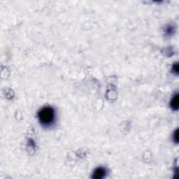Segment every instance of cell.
<instances>
[{"label": "cell", "instance_id": "obj_1", "mask_svg": "<svg viewBox=\"0 0 179 179\" xmlns=\"http://www.w3.org/2000/svg\"><path fill=\"white\" fill-rule=\"evenodd\" d=\"M39 121L45 126L51 125L55 120V111L51 107H44L39 113Z\"/></svg>", "mask_w": 179, "mask_h": 179}, {"label": "cell", "instance_id": "obj_2", "mask_svg": "<svg viewBox=\"0 0 179 179\" xmlns=\"http://www.w3.org/2000/svg\"><path fill=\"white\" fill-rule=\"evenodd\" d=\"M105 174H106V170L104 169V168L99 167L97 168L96 170H95V172H94L92 178L96 179L102 178L105 176Z\"/></svg>", "mask_w": 179, "mask_h": 179}, {"label": "cell", "instance_id": "obj_3", "mask_svg": "<svg viewBox=\"0 0 179 179\" xmlns=\"http://www.w3.org/2000/svg\"><path fill=\"white\" fill-rule=\"evenodd\" d=\"M171 106L174 110H177L178 108V95H176V96L173 98L171 102Z\"/></svg>", "mask_w": 179, "mask_h": 179}, {"label": "cell", "instance_id": "obj_4", "mask_svg": "<svg viewBox=\"0 0 179 179\" xmlns=\"http://www.w3.org/2000/svg\"><path fill=\"white\" fill-rule=\"evenodd\" d=\"M178 130H177L176 131L175 134H174V139H175L176 142V143H178Z\"/></svg>", "mask_w": 179, "mask_h": 179}]
</instances>
